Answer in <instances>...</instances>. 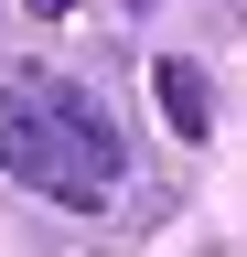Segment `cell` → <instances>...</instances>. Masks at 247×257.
<instances>
[{
    "mask_svg": "<svg viewBox=\"0 0 247 257\" xmlns=\"http://www.w3.org/2000/svg\"><path fill=\"white\" fill-rule=\"evenodd\" d=\"M0 172L65 214H108L129 182V140L97 86L54 75V64H0Z\"/></svg>",
    "mask_w": 247,
    "mask_h": 257,
    "instance_id": "obj_1",
    "label": "cell"
},
{
    "mask_svg": "<svg viewBox=\"0 0 247 257\" xmlns=\"http://www.w3.org/2000/svg\"><path fill=\"white\" fill-rule=\"evenodd\" d=\"M150 86H161L172 140H215V86H204V64H194V54H161V64H150Z\"/></svg>",
    "mask_w": 247,
    "mask_h": 257,
    "instance_id": "obj_2",
    "label": "cell"
},
{
    "mask_svg": "<svg viewBox=\"0 0 247 257\" xmlns=\"http://www.w3.org/2000/svg\"><path fill=\"white\" fill-rule=\"evenodd\" d=\"M22 11H33V22H65V11H75V0H22Z\"/></svg>",
    "mask_w": 247,
    "mask_h": 257,
    "instance_id": "obj_3",
    "label": "cell"
},
{
    "mask_svg": "<svg viewBox=\"0 0 247 257\" xmlns=\"http://www.w3.org/2000/svg\"><path fill=\"white\" fill-rule=\"evenodd\" d=\"M118 11H161V0H118Z\"/></svg>",
    "mask_w": 247,
    "mask_h": 257,
    "instance_id": "obj_4",
    "label": "cell"
}]
</instances>
